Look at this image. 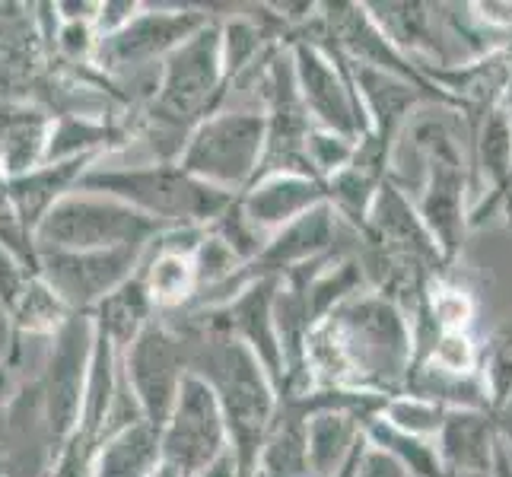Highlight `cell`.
<instances>
[{
  "mask_svg": "<svg viewBox=\"0 0 512 477\" xmlns=\"http://www.w3.org/2000/svg\"><path fill=\"white\" fill-rule=\"evenodd\" d=\"M306 363L315 388L395 398L414 363L411 318L379 293H357L312 328Z\"/></svg>",
  "mask_w": 512,
  "mask_h": 477,
  "instance_id": "cell-1",
  "label": "cell"
},
{
  "mask_svg": "<svg viewBox=\"0 0 512 477\" xmlns=\"http://www.w3.org/2000/svg\"><path fill=\"white\" fill-rule=\"evenodd\" d=\"M201 379L217 392L236 477H258V458L280 404L277 385L255 353L223 331L207 350V376Z\"/></svg>",
  "mask_w": 512,
  "mask_h": 477,
  "instance_id": "cell-2",
  "label": "cell"
},
{
  "mask_svg": "<svg viewBox=\"0 0 512 477\" xmlns=\"http://www.w3.org/2000/svg\"><path fill=\"white\" fill-rule=\"evenodd\" d=\"M264 140V112H223L198 128L185 153V169L220 191L242 194L261 169Z\"/></svg>",
  "mask_w": 512,
  "mask_h": 477,
  "instance_id": "cell-3",
  "label": "cell"
},
{
  "mask_svg": "<svg viewBox=\"0 0 512 477\" xmlns=\"http://www.w3.org/2000/svg\"><path fill=\"white\" fill-rule=\"evenodd\" d=\"M261 102H264V121H268V140H264V159L255 182L274 172H293V175L319 179V172H315L309 159V134L315 131V125L303 105V96H299L290 45L284 51H277L268 74H264Z\"/></svg>",
  "mask_w": 512,
  "mask_h": 477,
  "instance_id": "cell-4",
  "label": "cell"
},
{
  "mask_svg": "<svg viewBox=\"0 0 512 477\" xmlns=\"http://www.w3.org/2000/svg\"><path fill=\"white\" fill-rule=\"evenodd\" d=\"M319 16H322L325 42L338 48L347 61L376 67V70H385V74L408 80L420 93H427L430 102L439 105V109H452L462 115V105L449 93L439 90V86H433L408 55H401V51L385 39V32L376 26L373 16H369L366 4H319Z\"/></svg>",
  "mask_w": 512,
  "mask_h": 477,
  "instance_id": "cell-5",
  "label": "cell"
},
{
  "mask_svg": "<svg viewBox=\"0 0 512 477\" xmlns=\"http://www.w3.org/2000/svg\"><path fill=\"white\" fill-rule=\"evenodd\" d=\"M163 446H166V465L175 468L182 477H198L220 455L229 452V433H226L217 392L201 376L182 379L179 404H175Z\"/></svg>",
  "mask_w": 512,
  "mask_h": 477,
  "instance_id": "cell-6",
  "label": "cell"
},
{
  "mask_svg": "<svg viewBox=\"0 0 512 477\" xmlns=\"http://www.w3.org/2000/svg\"><path fill=\"white\" fill-rule=\"evenodd\" d=\"M338 233H341V217L334 214L331 204H319L309 214H303L299 220H293L290 226L277 229V233L268 239V245L261 249V255L220 284V293H239L252 284V280L261 277H280L284 280L290 271L303 268V264H312L319 258L334 255V245H338Z\"/></svg>",
  "mask_w": 512,
  "mask_h": 477,
  "instance_id": "cell-7",
  "label": "cell"
},
{
  "mask_svg": "<svg viewBox=\"0 0 512 477\" xmlns=\"http://www.w3.org/2000/svg\"><path fill=\"white\" fill-rule=\"evenodd\" d=\"M223 86H226L223 32L217 26H201L175 51L163 99L172 115L198 118L204 109H210L220 99Z\"/></svg>",
  "mask_w": 512,
  "mask_h": 477,
  "instance_id": "cell-8",
  "label": "cell"
},
{
  "mask_svg": "<svg viewBox=\"0 0 512 477\" xmlns=\"http://www.w3.org/2000/svg\"><path fill=\"white\" fill-rule=\"evenodd\" d=\"M280 290V277H261L239 290L217 312V331L242 341L261 360L264 373L271 376L277 392L284 388V350H280L277 325H274V299Z\"/></svg>",
  "mask_w": 512,
  "mask_h": 477,
  "instance_id": "cell-9",
  "label": "cell"
},
{
  "mask_svg": "<svg viewBox=\"0 0 512 477\" xmlns=\"http://www.w3.org/2000/svg\"><path fill=\"white\" fill-rule=\"evenodd\" d=\"M503 430L497 411H449L436 436V452L449 477H490Z\"/></svg>",
  "mask_w": 512,
  "mask_h": 477,
  "instance_id": "cell-10",
  "label": "cell"
},
{
  "mask_svg": "<svg viewBox=\"0 0 512 477\" xmlns=\"http://www.w3.org/2000/svg\"><path fill=\"white\" fill-rule=\"evenodd\" d=\"M319 204H328L325 182L309 179V175H293V172L264 175V179L252 182L239 194V207L245 210V217L268 236L290 226L293 220L309 214V210H315Z\"/></svg>",
  "mask_w": 512,
  "mask_h": 477,
  "instance_id": "cell-11",
  "label": "cell"
},
{
  "mask_svg": "<svg viewBox=\"0 0 512 477\" xmlns=\"http://www.w3.org/2000/svg\"><path fill=\"white\" fill-rule=\"evenodd\" d=\"M369 16L385 32L401 55L414 64H436L452 67L443 35H439V7L436 4H366Z\"/></svg>",
  "mask_w": 512,
  "mask_h": 477,
  "instance_id": "cell-12",
  "label": "cell"
},
{
  "mask_svg": "<svg viewBox=\"0 0 512 477\" xmlns=\"http://www.w3.org/2000/svg\"><path fill=\"white\" fill-rule=\"evenodd\" d=\"M306 433H309V474L334 477L363 439L366 420L347 408H325L309 414Z\"/></svg>",
  "mask_w": 512,
  "mask_h": 477,
  "instance_id": "cell-13",
  "label": "cell"
},
{
  "mask_svg": "<svg viewBox=\"0 0 512 477\" xmlns=\"http://www.w3.org/2000/svg\"><path fill=\"white\" fill-rule=\"evenodd\" d=\"M446 414H449V408H443V404L423 401L414 395H395V398H388L382 420L392 423V427L401 433H411L420 439H436L446 423Z\"/></svg>",
  "mask_w": 512,
  "mask_h": 477,
  "instance_id": "cell-14",
  "label": "cell"
},
{
  "mask_svg": "<svg viewBox=\"0 0 512 477\" xmlns=\"http://www.w3.org/2000/svg\"><path fill=\"white\" fill-rule=\"evenodd\" d=\"M353 156H357V140L325 131V128H315L309 134V159H312V166H315V172H319L322 182H328L334 172L350 166Z\"/></svg>",
  "mask_w": 512,
  "mask_h": 477,
  "instance_id": "cell-15",
  "label": "cell"
},
{
  "mask_svg": "<svg viewBox=\"0 0 512 477\" xmlns=\"http://www.w3.org/2000/svg\"><path fill=\"white\" fill-rule=\"evenodd\" d=\"M198 284V264L185 255H163L153 264L150 290L160 299H182Z\"/></svg>",
  "mask_w": 512,
  "mask_h": 477,
  "instance_id": "cell-16",
  "label": "cell"
},
{
  "mask_svg": "<svg viewBox=\"0 0 512 477\" xmlns=\"http://www.w3.org/2000/svg\"><path fill=\"white\" fill-rule=\"evenodd\" d=\"M357 477H411L408 468H404L395 455H388L385 449L369 443L363 452V462H360V474Z\"/></svg>",
  "mask_w": 512,
  "mask_h": 477,
  "instance_id": "cell-17",
  "label": "cell"
},
{
  "mask_svg": "<svg viewBox=\"0 0 512 477\" xmlns=\"http://www.w3.org/2000/svg\"><path fill=\"white\" fill-rule=\"evenodd\" d=\"M490 477H512V452L503 439V430H500V443H497V455H493V474Z\"/></svg>",
  "mask_w": 512,
  "mask_h": 477,
  "instance_id": "cell-18",
  "label": "cell"
},
{
  "mask_svg": "<svg viewBox=\"0 0 512 477\" xmlns=\"http://www.w3.org/2000/svg\"><path fill=\"white\" fill-rule=\"evenodd\" d=\"M198 477H236V462H233V452L220 455L214 465H210L207 471H201Z\"/></svg>",
  "mask_w": 512,
  "mask_h": 477,
  "instance_id": "cell-19",
  "label": "cell"
},
{
  "mask_svg": "<svg viewBox=\"0 0 512 477\" xmlns=\"http://www.w3.org/2000/svg\"><path fill=\"white\" fill-rule=\"evenodd\" d=\"M490 341H497V344H503V347H509V350H512V322H506L497 334H493Z\"/></svg>",
  "mask_w": 512,
  "mask_h": 477,
  "instance_id": "cell-20",
  "label": "cell"
},
{
  "mask_svg": "<svg viewBox=\"0 0 512 477\" xmlns=\"http://www.w3.org/2000/svg\"><path fill=\"white\" fill-rule=\"evenodd\" d=\"M503 109H506V115H509V128H512V80H509L506 93H503ZM506 204H509V201H506Z\"/></svg>",
  "mask_w": 512,
  "mask_h": 477,
  "instance_id": "cell-21",
  "label": "cell"
},
{
  "mask_svg": "<svg viewBox=\"0 0 512 477\" xmlns=\"http://www.w3.org/2000/svg\"><path fill=\"white\" fill-rule=\"evenodd\" d=\"M506 214H509V226H512V194H509V204H506Z\"/></svg>",
  "mask_w": 512,
  "mask_h": 477,
  "instance_id": "cell-22",
  "label": "cell"
}]
</instances>
